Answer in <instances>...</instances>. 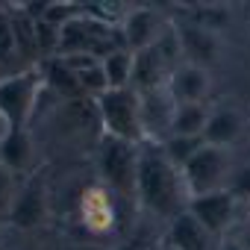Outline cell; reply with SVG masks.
Wrapping results in <instances>:
<instances>
[{
  "label": "cell",
  "instance_id": "6da1fadb",
  "mask_svg": "<svg viewBox=\"0 0 250 250\" xmlns=\"http://www.w3.org/2000/svg\"><path fill=\"white\" fill-rule=\"evenodd\" d=\"M136 200L156 218H177L188 209V194L183 186L180 168L165 156L162 145H139V171H136Z\"/></svg>",
  "mask_w": 250,
  "mask_h": 250
},
{
  "label": "cell",
  "instance_id": "7a4b0ae2",
  "mask_svg": "<svg viewBox=\"0 0 250 250\" xmlns=\"http://www.w3.org/2000/svg\"><path fill=\"white\" fill-rule=\"evenodd\" d=\"M42 88L44 77L39 65L0 80V124H3V130H30Z\"/></svg>",
  "mask_w": 250,
  "mask_h": 250
},
{
  "label": "cell",
  "instance_id": "3957f363",
  "mask_svg": "<svg viewBox=\"0 0 250 250\" xmlns=\"http://www.w3.org/2000/svg\"><path fill=\"white\" fill-rule=\"evenodd\" d=\"M103 136L121 139V142H145L142 127V94L136 88H109L100 97H94Z\"/></svg>",
  "mask_w": 250,
  "mask_h": 250
},
{
  "label": "cell",
  "instance_id": "277c9868",
  "mask_svg": "<svg viewBox=\"0 0 250 250\" xmlns=\"http://www.w3.org/2000/svg\"><path fill=\"white\" fill-rule=\"evenodd\" d=\"M97 171L103 186L112 194L136 197V171H139V145L121 142L112 136H100L97 147Z\"/></svg>",
  "mask_w": 250,
  "mask_h": 250
},
{
  "label": "cell",
  "instance_id": "5b68a950",
  "mask_svg": "<svg viewBox=\"0 0 250 250\" xmlns=\"http://www.w3.org/2000/svg\"><path fill=\"white\" fill-rule=\"evenodd\" d=\"M183 186L188 200L212 194L227 188L229 174H232V156L229 147H215V145H203L186 165H183Z\"/></svg>",
  "mask_w": 250,
  "mask_h": 250
},
{
  "label": "cell",
  "instance_id": "8992f818",
  "mask_svg": "<svg viewBox=\"0 0 250 250\" xmlns=\"http://www.w3.org/2000/svg\"><path fill=\"white\" fill-rule=\"evenodd\" d=\"M168 21L162 18L159 9H150V6H136L130 12H124L118 30H121V39L127 44L130 53H139V50H147L153 47L165 33H168Z\"/></svg>",
  "mask_w": 250,
  "mask_h": 250
},
{
  "label": "cell",
  "instance_id": "52a82bcc",
  "mask_svg": "<svg viewBox=\"0 0 250 250\" xmlns=\"http://www.w3.org/2000/svg\"><path fill=\"white\" fill-rule=\"evenodd\" d=\"M44 218H47V191L44 183L33 174L24 180V186H18V194L9 209V224L18 229H36L44 224Z\"/></svg>",
  "mask_w": 250,
  "mask_h": 250
},
{
  "label": "cell",
  "instance_id": "ba28073f",
  "mask_svg": "<svg viewBox=\"0 0 250 250\" xmlns=\"http://www.w3.org/2000/svg\"><path fill=\"white\" fill-rule=\"evenodd\" d=\"M188 212H191L212 235H221L224 229H229V224H232V218H235V194H232L229 188H221V191L194 197V200H188Z\"/></svg>",
  "mask_w": 250,
  "mask_h": 250
},
{
  "label": "cell",
  "instance_id": "9c48e42d",
  "mask_svg": "<svg viewBox=\"0 0 250 250\" xmlns=\"http://www.w3.org/2000/svg\"><path fill=\"white\" fill-rule=\"evenodd\" d=\"M177 42H180V53L186 62L209 68L218 56H221V36L212 30H203L197 24H180L174 27Z\"/></svg>",
  "mask_w": 250,
  "mask_h": 250
},
{
  "label": "cell",
  "instance_id": "30bf717a",
  "mask_svg": "<svg viewBox=\"0 0 250 250\" xmlns=\"http://www.w3.org/2000/svg\"><path fill=\"white\" fill-rule=\"evenodd\" d=\"M171 71H174V65L162 56V50L156 44L147 47V50H139V53H133V83H130V88H136L139 94L168 88Z\"/></svg>",
  "mask_w": 250,
  "mask_h": 250
},
{
  "label": "cell",
  "instance_id": "8fae6325",
  "mask_svg": "<svg viewBox=\"0 0 250 250\" xmlns=\"http://www.w3.org/2000/svg\"><path fill=\"white\" fill-rule=\"evenodd\" d=\"M209 91H212L209 68L183 62L168 77V94L174 97V103H203L209 97Z\"/></svg>",
  "mask_w": 250,
  "mask_h": 250
},
{
  "label": "cell",
  "instance_id": "7c38bea8",
  "mask_svg": "<svg viewBox=\"0 0 250 250\" xmlns=\"http://www.w3.org/2000/svg\"><path fill=\"white\" fill-rule=\"evenodd\" d=\"M0 165L6 171L27 174L33 177L36 168V142L30 136V130H3L0 133Z\"/></svg>",
  "mask_w": 250,
  "mask_h": 250
},
{
  "label": "cell",
  "instance_id": "4fadbf2b",
  "mask_svg": "<svg viewBox=\"0 0 250 250\" xmlns=\"http://www.w3.org/2000/svg\"><path fill=\"white\" fill-rule=\"evenodd\" d=\"M80 215L83 224L91 235H103L115 227V203H112V191L106 186H91L88 191H83V203H80Z\"/></svg>",
  "mask_w": 250,
  "mask_h": 250
},
{
  "label": "cell",
  "instance_id": "5bb4252c",
  "mask_svg": "<svg viewBox=\"0 0 250 250\" xmlns=\"http://www.w3.org/2000/svg\"><path fill=\"white\" fill-rule=\"evenodd\" d=\"M165 241H168L171 247H177V250H212L215 235L186 209V212H180L177 218L168 221Z\"/></svg>",
  "mask_w": 250,
  "mask_h": 250
},
{
  "label": "cell",
  "instance_id": "9a60e30c",
  "mask_svg": "<svg viewBox=\"0 0 250 250\" xmlns=\"http://www.w3.org/2000/svg\"><path fill=\"white\" fill-rule=\"evenodd\" d=\"M241 133H244V115L235 106H218L209 112L203 142L215 147H232L241 139Z\"/></svg>",
  "mask_w": 250,
  "mask_h": 250
},
{
  "label": "cell",
  "instance_id": "2e32d148",
  "mask_svg": "<svg viewBox=\"0 0 250 250\" xmlns=\"http://www.w3.org/2000/svg\"><path fill=\"white\" fill-rule=\"evenodd\" d=\"M39 68H42L44 85H47V88H53V91L62 97V103H65V100H80V97H85V94H83V85H80V80H77V74L65 65V59H62V56L44 59Z\"/></svg>",
  "mask_w": 250,
  "mask_h": 250
},
{
  "label": "cell",
  "instance_id": "e0dca14e",
  "mask_svg": "<svg viewBox=\"0 0 250 250\" xmlns=\"http://www.w3.org/2000/svg\"><path fill=\"white\" fill-rule=\"evenodd\" d=\"M209 112L212 109L206 103H177L174 106V118H171V136H186V139L203 136Z\"/></svg>",
  "mask_w": 250,
  "mask_h": 250
},
{
  "label": "cell",
  "instance_id": "ac0fdd59",
  "mask_svg": "<svg viewBox=\"0 0 250 250\" xmlns=\"http://www.w3.org/2000/svg\"><path fill=\"white\" fill-rule=\"evenodd\" d=\"M9 15H12V27H15V42H18L21 59L30 68H36V62L42 65V53H39V21L30 18L21 6L9 9Z\"/></svg>",
  "mask_w": 250,
  "mask_h": 250
},
{
  "label": "cell",
  "instance_id": "d6986e66",
  "mask_svg": "<svg viewBox=\"0 0 250 250\" xmlns=\"http://www.w3.org/2000/svg\"><path fill=\"white\" fill-rule=\"evenodd\" d=\"M24 68H30V65L21 59L18 42H15L12 15H9V9H0V80L12 77V74H18Z\"/></svg>",
  "mask_w": 250,
  "mask_h": 250
},
{
  "label": "cell",
  "instance_id": "ffe728a7",
  "mask_svg": "<svg viewBox=\"0 0 250 250\" xmlns=\"http://www.w3.org/2000/svg\"><path fill=\"white\" fill-rule=\"evenodd\" d=\"M100 65H103V74L109 80V88H130V83H133V53L127 47L109 53Z\"/></svg>",
  "mask_w": 250,
  "mask_h": 250
},
{
  "label": "cell",
  "instance_id": "44dd1931",
  "mask_svg": "<svg viewBox=\"0 0 250 250\" xmlns=\"http://www.w3.org/2000/svg\"><path fill=\"white\" fill-rule=\"evenodd\" d=\"M206 142H203V136H197V139H186V136H171V139H165L162 142V150H165V156L183 171V165L203 147Z\"/></svg>",
  "mask_w": 250,
  "mask_h": 250
},
{
  "label": "cell",
  "instance_id": "7402d4cb",
  "mask_svg": "<svg viewBox=\"0 0 250 250\" xmlns=\"http://www.w3.org/2000/svg\"><path fill=\"white\" fill-rule=\"evenodd\" d=\"M162 244H165V235H156L153 229H145V227H139L127 241H124L118 250H162Z\"/></svg>",
  "mask_w": 250,
  "mask_h": 250
},
{
  "label": "cell",
  "instance_id": "603a6c76",
  "mask_svg": "<svg viewBox=\"0 0 250 250\" xmlns=\"http://www.w3.org/2000/svg\"><path fill=\"white\" fill-rule=\"evenodd\" d=\"M77 80H80V85H83V94L100 97L103 91H109V80H106V74H103V65H94V68L80 71Z\"/></svg>",
  "mask_w": 250,
  "mask_h": 250
},
{
  "label": "cell",
  "instance_id": "cb8c5ba5",
  "mask_svg": "<svg viewBox=\"0 0 250 250\" xmlns=\"http://www.w3.org/2000/svg\"><path fill=\"white\" fill-rule=\"evenodd\" d=\"M15 194H18V186H15V174H12V171H6L3 165H0V212H6V215H9Z\"/></svg>",
  "mask_w": 250,
  "mask_h": 250
},
{
  "label": "cell",
  "instance_id": "d4e9b609",
  "mask_svg": "<svg viewBox=\"0 0 250 250\" xmlns=\"http://www.w3.org/2000/svg\"><path fill=\"white\" fill-rule=\"evenodd\" d=\"M227 188H229V191L235 194V200H238V197L250 200V165L232 168V174H229V183H227Z\"/></svg>",
  "mask_w": 250,
  "mask_h": 250
},
{
  "label": "cell",
  "instance_id": "484cf974",
  "mask_svg": "<svg viewBox=\"0 0 250 250\" xmlns=\"http://www.w3.org/2000/svg\"><path fill=\"white\" fill-rule=\"evenodd\" d=\"M235 247L238 250H250V218L235 229Z\"/></svg>",
  "mask_w": 250,
  "mask_h": 250
},
{
  "label": "cell",
  "instance_id": "4316f807",
  "mask_svg": "<svg viewBox=\"0 0 250 250\" xmlns=\"http://www.w3.org/2000/svg\"><path fill=\"white\" fill-rule=\"evenodd\" d=\"M71 250H103V247H97V244H83V241H80V244H74Z\"/></svg>",
  "mask_w": 250,
  "mask_h": 250
},
{
  "label": "cell",
  "instance_id": "83f0119b",
  "mask_svg": "<svg viewBox=\"0 0 250 250\" xmlns=\"http://www.w3.org/2000/svg\"><path fill=\"white\" fill-rule=\"evenodd\" d=\"M162 250H177V247H171V244H168V241H165V244H162Z\"/></svg>",
  "mask_w": 250,
  "mask_h": 250
},
{
  "label": "cell",
  "instance_id": "f1b7e54d",
  "mask_svg": "<svg viewBox=\"0 0 250 250\" xmlns=\"http://www.w3.org/2000/svg\"><path fill=\"white\" fill-rule=\"evenodd\" d=\"M15 250H36V247H15Z\"/></svg>",
  "mask_w": 250,
  "mask_h": 250
},
{
  "label": "cell",
  "instance_id": "f546056e",
  "mask_svg": "<svg viewBox=\"0 0 250 250\" xmlns=\"http://www.w3.org/2000/svg\"><path fill=\"white\" fill-rule=\"evenodd\" d=\"M247 212H250V200H247Z\"/></svg>",
  "mask_w": 250,
  "mask_h": 250
}]
</instances>
